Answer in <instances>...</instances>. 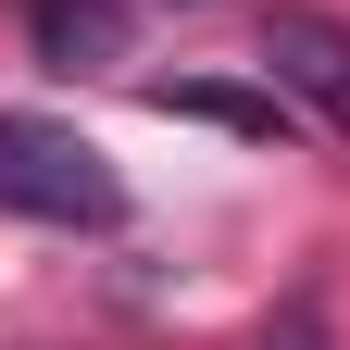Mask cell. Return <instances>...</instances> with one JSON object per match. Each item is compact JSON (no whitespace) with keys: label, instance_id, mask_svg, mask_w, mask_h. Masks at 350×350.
I'll return each mask as SVG.
<instances>
[{"label":"cell","instance_id":"6da1fadb","mask_svg":"<svg viewBox=\"0 0 350 350\" xmlns=\"http://www.w3.org/2000/svg\"><path fill=\"white\" fill-rule=\"evenodd\" d=\"M0 213L113 238L125 226V175H113L100 138H75V125H51V113H0Z\"/></svg>","mask_w":350,"mask_h":350},{"label":"cell","instance_id":"7a4b0ae2","mask_svg":"<svg viewBox=\"0 0 350 350\" xmlns=\"http://www.w3.org/2000/svg\"><path fill=\"white\" fill-rule=\"evenodd\" d=\"M25 38H38V63H51V75L125 63V13H113V0H25Z\"/></svg>","mask_w":350,"mask_h":350},{"label":"cell","instance_id":"3957f363","mask_svg":"<svg viewBox=\"0 0 350 350\" xmlns=\"http://www.w3.org/2000/svg\"><path fill=\"white\" fill-rule=\"evenodd\" d=\"M163 113H200L226 138H288V100H250V88H150Z\"/></svg>","mask_w":350,"mask_h":350},{"label":"cell","instance_id":"277c9868","mask_svg":"<svg viewBox=\"0 0 350 350\" xmlns=\"http://www.w3.org/2000/svg\"><path fill=\"white\" fill-rule=\"evenodd\" d=\"M262 350H338V338H325V288H288L275 325H262Z\"/></svg>","mask_w":350,"mask_h":350}]
</instances>
